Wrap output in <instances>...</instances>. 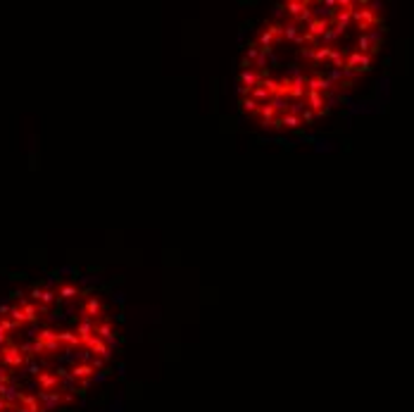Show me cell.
<instances>
[{"label":"cell","instance_id":"6da1fadb","mask_svg":"<svg viewBox=\"0 0 414 412\" xmlns=\"http://www.w3.org/2000/svg\"><path fill=\"white\" fill-rule=\"evenodd\" d=\"M350 74H362V72H369L371 69V55H362V53H348L345 55V67Z\"/></svg>","mask_w":414,"mask_h":412}]
</instances>
